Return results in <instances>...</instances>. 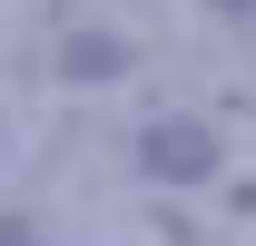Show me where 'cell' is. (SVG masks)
Returning a JSON list of instances; mask_svg holds the SVG:
<instances>
[{
	"instance_id": "1",
	"label": "cell",
	"mask_w": 256,
	"mask_h": 246,
	"mask_svg": "<svg viewBox=\"0 0 256 246\" xmlns=\"http://www.w3.org/2000/svg\"><path fill=\"white\" fill-rule=\"evenodd\" d=\"M138 168H148L158 187H188V178H207V168H217V138H207V128H188V118H168V128H148V138H138Z\"/></svg>"
},
{
	"instance_id": "2",
	"label": "cell",
	"mask_w": 256,
	"mask_h": 246,
	"mask_svg": "<svg viewBox=\"0 0 256 246\" xmlns=\"http://www.w3.org/2000/svg\"><path fill=\"white\" fill-rule=\"evenodd\" d=\"M217 10H256V0H217Z\"/></svg>"
}]
</instances>
